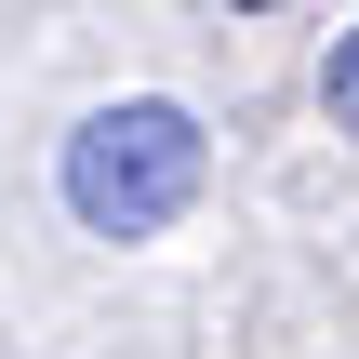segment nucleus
Masks as SVG:
<instances>
[{"label":"nucleus","instance_id":"1","mask_svg":"<svg viewBox=\"0 0 359 359\" xmlns=\"http://www.w3.org/2000/svg\"><path fill=\"white\" fill-rule=\"evenodd\" d=\"M200 187H213V133L173 93H120L53 147V200L80 240H160L173 213H200Z\"/></svg>","mask_w":359,"mask_h":359},{"label":"nucleus","instance_id":"2","mask_svg":"<svg viewBox=\"0 0 359 359\" xmlns=\"http://www.w3.org/2000/svg\"><path fill=\"white\" fill-rule=\"evenodd\" d=\"M320 107H333V133L359 147V27L333 40V53H320Z\"/></svg>","mask_w":359,"mask_h":359},{"label":"nucleus","instance_id":"3","mask_svg":"<svg viewBox=\"0 0 359 359\" xmlns=\"http://www.w3.org/2000/svg\"><path fill=\"white\" fill-rule=\"evenodd\" d=\"M226 13H280V0H226Z\"/></svg>","mask_w":359,"mask_h":359}]
</instances>
